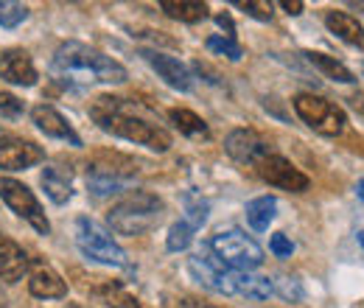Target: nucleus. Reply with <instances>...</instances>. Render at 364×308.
I'll return each instance as SVG.
<instances>
[{"label":"nucleus","mask_w":364,"mask_h":308,"mask_svg":"<svg viewBox=\"0 0 364 308\" xmlns=\"http://www.w3.org/2000/svg\"><path fill=\"white\" fill-rule=\"evenodd\" d=\"M28 292H31L34 297H40V300H62V297H68L65 280H62L50 266H43V264L31 272V277H28Z\"/></svg>","instance_id":"f3484780"},{"label":"nucleus","mask_w":364,"mask_h":308,"mask_svg":"<svg viewBox=\"0 0 364 308\" xmlns=\"http://www.w3.org/2000/svg\"><path fill=\"white\" fill-rule=\"evenodd\" d=\"M294 112L300 115V121L306 127H311L314 132L325 134V137H339L348 127L345 110L314 92H300L294 98Z\"/></svg>","instance_id":"0eeeda50"},{"label":"nucleus","mask_w":364,"mask_h":308,"mask_svg":"<svg viewBox=\"0 0 364 308\" xmlns=\"http://www.w3.org/2000/svg\"><path fill=\"white\" fill-rule=\"evenodd\" d=\"M0 308H9V306H6V303H3V300H0Z\"/></svg>","instance_id":"4c0bfd02"},{"label":"nucleus","mask_w":364,"mask_h":308,"mask_svg":"<svg viewBox=\"0 0 364 308\" xmlns=\"http://www.w3.org/2000/svg\"><path fill=\"white\" fill-rule=\"evenodd\" d=\"M28 272V253L9 235H0V280L17 283Z\"/></svg>","instance_id":"2eb2a0df"},{"label":"nucleus","mask_w":364,"mask_h":308,"mask_svg":"<svg viewBox=\"0 0 364 308\" xmlns=\"http://www.w3.org/2000/svg\"><path fill=\"white\" fill-rule=\"evenodd\" d=\"M191 275L196 277V283H202L205 289L225 294V297H247V300H267L274 294V286L269 277L252 275V272H238L225 266L213 253L208 255H193L188 261Z\"/></svg>","instance_id":"7ed1b4c3"},{"label":"nucleus","mask_w":364,"mask_h":308,"mask_svg":"<svg viewBox=\"0 0 364 308\" xmlns=\"http://www.w3.org/2000/svg\"><path fill=\"white\" fill-rule=\"evenodd\" d=\"M210 253L230 269L238 272H252L267 261V253L261 250V244L255 238H250L241 230H222L213 235L210 241Z\"/></svg>","instance_id":"39448f33"},{"label":"nucleus","mask_w":364,"mask_h":308,"mask_svg":"<svg viewBox=\"0 0 364 308\" xmlns=\"http://www.w3.org/2000/svg\"><path fill=\"white\" fill-rule=\"evenodd\" d=\"M356 196L364 202V179H359V185H356Z\"/></svg>","instance_id":"c9c22d12"},{"label":"nucleus","mask_w":364,"mask_h":308,"mask_svg":"<svg viewBox=\"0 0 364 308\" xmlns=\"http://www.w3.org/2000/svg\"><path fill=\"white\" fill-rule=\"evenodd\" d=\"M31 121H34V127H37L40 132H46L48 137L65 140V143H70V146H82V137L73 132V127L68 124V118H65L56 107H50V104H37V107L31 110Z\"/></svg>","instance_id":"4468645a"},{"label":"nucleus","mask_w":364,"mask_h":308,"mask_svg":"<svg viewBox=\"0 0 364 308\" xmlns=\"http://www.w3.org/2000/svg\"><path fill=\"white\" fill-rule=\"evenodd\" d=\"M168 118H171V124H174L182 134H188V137H208V124H205L196 112H191V110H171Z\"/></svg>","instance_id":"b1692460"},{"label":"nucleus","mask_w":364,"mask_h":308,"mask_svg":"<svg viewBox=\"0 0 364 308\" xmlns=\"http://www.w3.org/2000/svg\"><path fill=\"white\" fill-rule=\"evenodd\" d=\"M76 247L82 250L85 258H90L95 264L104 266H121V269H129L127 261V253L121 250V244L92 219L82 216L76 221Z\"/></svg>","instance_id":"423d86ee"},{"label":"nucleus","mask_w":364,"mask_h":308,"mask_svg":"<svg viewBox=\"0 0 364 308\" xmlns=\"http://www.w3.org/2000/svg\"><path fill=\"white\" fill-rule=\"evenodd\" d=\"M193 227L188 224V221H177L171 230H168V241H166V247L171 250V253H182V250H188L191 247V241H193Z\"/></svg>","instance_id":"393cba45"},{"label":"nucleus","mask_w":364,"mask_h":308,"mask_svg":"<svg viewBox=\"0 0 364 308\" xmlns=\"http://www.w3.org/2000/svg\"><path fill=\"white\" fill-rule=\"evenodd\" d=\"M53 73L76 82V85H121L127 82V68L101 53L98 48H90L85 43H62L53 53L50 62Z\"/></svg>","instance_id":"f03ea898"},{"label":"nucleus","mask_w":364,"mask_h":308,"mask_svg":"<svg viewBox=\"0 0 364 308\" xmlns=\"http://www.w3.org/2000/svg\"><path fill=\"white\" fill-rule=\"evenodd\" d=\"M219 26H222V28H228L230 34H232V20H230V17H225V14H222V17H219Z\"/></svg>","instance_id":"f704fd0d"},{"label":"nucleus","mask_w":364,"mask_h":308,"mask_svg":"<svg viewBox=\"0 0 364 308\" xmlns=\"http://www.w3.org/2000/svg\"><path fill=\"white\" fill-rule=\"evenodd\" d=\"M160 9L182 23H199L208 17V3H199V0H163Z\"/></svg>","instance_id":"aec40b11"},{"label":"nucleus","mask_w":364,"mask_h":308,"mask_svg":"<svg viewBox=\"0 0 364 308\" xmlns=\"http://www.w3.org/2000/svg\"><path fill=\"white\" fill-rule=\"evenodd\" d=\"M274 213H277V199H274V196H258V199H252V202L247 205V221H250V227L258 230V233L269 230Z\"/></svg>","instance_id":"4be33fe9"},{"label":"nucleus","mask_w":364,"mask_h":308,"mask_svg":"<svg viewBox=\"0 0 364 308\" xmlns=\"http://www.w3.org/2000/svg\"><path fill=\"white\" fill-rule=\"evenodd\" d=\"M272 286L274 292H280V297L289 300V303H300L303 300L300 280H294V277H277V280H272Z\"/></svg>","instance_id":"c85d7f7f"},{"label":"nucleus","mask_w":364,"mask_h":308,"mask_svg":"<svg viewBox=\"0 0 364 308\" xmlns=\"http://www.w3.org/2000/svg\"><path fill=\"white\" fill-rule=\"evenodd\" d=\"M23 20H28V9L23 3L0 0V26L3 28H17Z\"/></svg>","instance_id":"a878e982"},{"label":"nucleus","mask_w":364,"mask_h":308,"mask_svg":"<svg viewBox=\"0 0 364 308\" xmlns=\"http://www.w3.org/2000/svg\"><path fill=\"white\" fill-rule=\"evenodd\" d=\"M174 308H222V306H210V303H202V300H193V297H182V300H177Z\"/></svg>","instance_id":"473e14b6"},{"label":"nucleus","mask_w":364,"mask_h":308,"mask_svg":"<svg viewBox=\"0 0 364 308\" xmlns=\"http://www.w3.org/2000/svg\"><path fill=\"white\" fill-rule=\"evenodd\" d=\"M166 213V205L157 193L149 191H132L129 196H124L121 202H115L107 213V224L112 227V233L118 235H143L149 230H154Z\"/></svg>","instance_id":"20e7f679"},{"label":"nucleus","mask_w":364,"mask_h":308,"mask_svg":"<svg viewBox=\"0 0 364 308\" xmlns=\"http://www.w3.org/2000/svg\"><path fill=\"white\" fill-rule=\"evenodd\" d=\"M269 250H272L277 258H291V253H294V244L283 235V233H274L272 238H269Z\"/></svg>","instance_id":"2f4dec72"},{"label":"nucleus","mask_w":364,"mask_h":308,"mask_svg":"<svg viewBox=\"0 0 364 308\" xmlns=\"http://www.w3.org/2000/svg\"><path fill=\"white\" fill-rule=\"evenodd\" d=\"M208 51H210V53H219V56H228L232 62H238V59L244 56L241 45L235 43L232 37H222V34H216V37L208 40Z\"/></svg>","instance_id":"bb28decb"},{"label":"nucleus","mask_w":364,"mask_h":308,"mask_svg":"<svg viewBox=\"0 0 364 308\" xmlns=\"http://www.w3.org/2000/svg\"><path fill=\"white\" fill-rule=\"evenodd\" d=\"M280 6H283L289 14H300V11H303V3H300V0H280Z\"/></svg>","instance_id":"72a5a7b5"},{"label":"nucleus","mask_w":364,"mask_h":308,"mask_svg":"<svg viewBox=\"0 0 364 308\" xmlns=\"http://www.w3.org/2000/svg\"><path fill=\"white\" fill-rule=\"evenodd\" d=\"M362 76H364V65H362Z\"/></svg>","instance_id":"58836bf2"},{"label":"nucleus","mask_w":364,"mask_h":308,"mask_svg":"<svg viewBox=\"0 0 364 308\" xmlns=\"http://www.w3.org/2000/svg\"><path fill=\"white\" fill-rule=\"evenodd\" d=\"M235 6L244 9L255 20H264V23L272 20V3H267V0H235Z\"/></svg>","instance_id":"c756f323"},{"label":"nucleus","mask_w":364,"mask_h":308,"mask_svg":"<svg viewBox=\"0 0 364 308\" xmlns=\"http://www.w3.org/2000/svg\"><path fill=\"white\" fill-rule=\"evenodd\" d=\"M23 112H26V104H23L14 92H0V118L14 121V118H20Z\"/></svg>","instance_id":"7c9ffc66"},{"label":"nucleus","mask_w":364,"mask_h":308,"mask_svg":"<svg viewBox=\"0 0 364 308\" xmlns=\"http://www.w3.org/2000/svg\"><path fill=\"white\" fill-rule=\"evenodd\" d=\"M87 174H98V176H112V179H124V182H132L137 176V163L118 154V152H98L92 157L90 171Z\"/></svg>","instance_id":"dca6fc26"},{"label":"nucleus","mask_w":364,"mask_h":308,"mask_svg":"<svg viewBox=\"0 0 364 308\" xmlns=\"http://www.w3.org/2000/svg\"><path fill=\"white\" fill-rule=\"evenodd\" d=\"M225 152L235 163H244V166H258L267 154H272L269 140L255 129H232L225 140Z\"/></svg>","instance_id":"9b49d317"},{"label":"nucleus","mask_w":364,"mask_h":308,"mask_svg":"<svg viewBox=\"0 0 364 308\" xmlns=\"http://www.w3.org/2000/svg\"><path fill=\"white\" fill-rule=\"evenodd\" d=\"M0 199L20 216L26 219L37 233L48 235L50 233V221H48L46 211L40 205V199L34 196V191L17 179H9V176H0Z\"/></svg>","instance_id":"6e6552de"},{"label":"nucleus","mask_w":364,"mask_h":308,"mask_svg":"<svg viewBox=\"0 0 364 308\" xmlns=\"http://www.w3.org/2000/svg\"><path fill=\"white\" fill-rule=\"evenodd\" d=\"M143 59L151 65V70H154L168 87L180 90V92H188V90L193 87V76H191V70L182 65L180 59L166 56V53H160V51H143Z\"/></svg>","instance_id":"ddd939ff"},{"label":"nucleus","mask_w":364,"mask_h":308,"mask_svg":"<svg viewBox=\"0 0 364 308\" xmlns=\"http://www.w3.org/2000/svg\"><path fill=\"white\" fill-rule=\"evenodd\" d=\"M92 297L109 308H140L135 297H132V294L124 289V283H118V280L101 283L98 289H92Z\"/></svg>","instance_id":"412c9836"},{"label":"nucleus","mask_w":364,"mask_h":308,"mask_svg":"<svg viewBox=\"0 0 364 308\" xmlns=\"http://www.w3.org/2000/svg\"><path fill=\"white\" fill-rule=\"evenodd\" d=\"M359 244H362V250H364V230L359 233Z\"/></svg>","instance_id":"e433bc0d"},{"label":"nucleus","mask_w":364,"mask_h":308,"mask_svg":"<svg viewBox=\"0 0 364 308\" xmlns=\"http://www.w3.org/2000/svg\"><path fill=\"white\" fill-rule=\"evenodd\" d=\"M306 56V62L309 65H314L322 76H328V79H333V82H342V85H353L356 82V76L342 65V62H336L333 56H328V53H314V51H306L303 53Z\"/></svg>","instance_id":"6ab92c4d"},{"label":"nucleus","mask_w":364,"mask_h":308,"mask_svg":"<svg viewBox=\"0 0 364 308\" xmlns=\"http://www.w3.org/2000/svg\"><path fill=\"white\" fill-rule=\"evenodd\" d=\"M258 176L264 182H269L280 191H289V193H306L311 188V179L303 174L300 169L291 166V160H286L283 154H267L258 166H255Z\"/></svg>","instance_id":"1a4fd4ad"},{"label":"nucleus","mask_w":364,"mask_h":308,"mask_svg":"<svg viewBox=\"0 0 364 308\" xmlns=\"http://www.w3.org/2000/svg\"><path fill=\"white\" fill-rule=\"evenodd\" d=\"M325 26L331 34H336L342 43L353 45V48H364V26L348 11H325Z\"/></svg>","instance_id":"a211bd4d"},{"label":"nucleus","mask_w":364,"mask_h":308,"mask_svg":"<svg viewBox=\"0 0 364 308\" xmlns=\"http://www.w3.org/2000/svg\"><path fill=\"white\" fill-rule=\"evenodd\" d=\"M46 160V149L20 134L0 137V169L3 171H23Z\"/></svg>","instance_id":"9d476101"},{"label":"nucleus","mask_w":364,"mask_h":308,"mask_svg":"<svg viewBox=\"0 0 364 308\" xmlns=\"http://www.w3.org/2000/svg\"><path fill=\"white\" fill-rule=\"evenodd\" d=\"M182 221H188L193 230H199V227L208 221V202L188 196V202H185V216H182Z\"/></svg>","instance_id":"cd10ccee"},{"label":"nucleus","mask_w":364,"mask_h":308,"mask_svg":"<svg viewBox=\"0 0 364 308\" xmlns=\"http://www.w3.org/2000/svg\"><path fill=\"white\" fill-rule=\"evenodd\" d=\"M0 79H6L9 85L34 87L40 76H37L31 56L23 48H6V51H0Z\"/></svg>","instance_id":"f8f14e48"},{"label":"nucleus","mask_w":364,"mask_h":308,"mask_svg":"<svg viewBox=\"0 0 364 308\" xmlns=\"http://www.w3.org/2000/svg\"><path fill=\"white\" fill-rule=\"evenodd\" d=\"M92 121L98 129L124 137L129 143L146 146L151 152H168L171 149V132L160 127L140 104L118 95H98L90 107Z\"/></svg>","instance_id":"f257e3e1"},{"label":"nucleus","mask_w":364,"mask_h":308,"mask_svg":"<svg viewBox=\"0 0 364 308\" xmlns=\"http://www.w3.org/2000/svg\"><path fill=\"white\" fill-rule=\"evenodd\" d=\"M43 188H46L48 199L56 202V205H65V202L73 196L70 176H65L59 169H46V171H43Z\"/></svg>","instance_id":"5701e85b"}]
</instances>
